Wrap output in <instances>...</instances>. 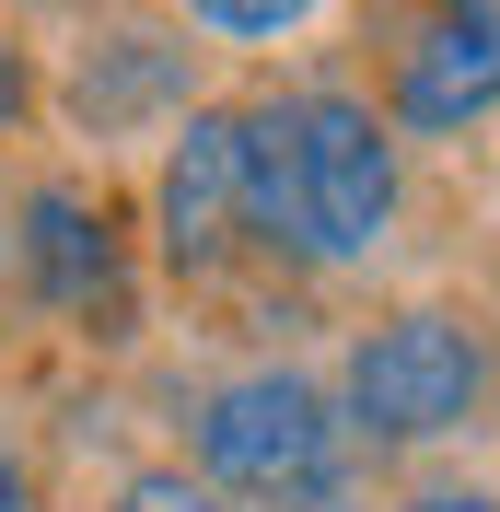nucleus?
I'll return each mask as SVG.
<instances>
[{
    "instance_id": "obj_10",
    "label": "nucleus",
    "mask_w": 500,
    "mask_h": 512,
    "mask_svg": "<svg viewBox=\"0 0 500 512\" xmlns=\"http://www.w3.org/2000/svg\"><path fill=\"white\" fill-rule=\"evenodd\" d=\"M24 105H35V82H24V47L0 35V117H24Z\"/></svg>"
},
{
    "instance_id": "obj_11",
    "label": "nucleus",
    "mask_w": 500,
    "mask_h": 512,
    "mask_svg": "<svg viewBox=\"0 0 500 512\" xmlns=\"http://www.w3.org/2000/svg\"><path fill=\"white\" fill-rule=\"evenodd\" d=\"M407 512H500V501H489V489H419Z\"/></svg>"
},
{
    "instance_id": "obj_6",
    "label": "nucleus",
    "mask_w": 500,
    "mask_h": 512,
    "mask_svg": "<svg viewBox=\"0 0 500 512\" xmlns=\"http://www.w3.org/2000/svg\"><path fill=\"white\" fill-rule=\"evenodd\" d=\"M233 233H245V117H187V140L163 152V256L221 268Z\"/></svg>"
},
{
    "instance_id": "obj_5",
    "label": "nucleus",
    "mask_w": 500,
    "mask_h": 512,
    "mask_svg": "<svg viewBox=\"0 0 500 512\" xmlns=\"http://www.w3.org/2000/svg\"><path fill=\"white\" fill-rule=\"evenodd\" d=\"M500 105V0H431L396 35V128H477Z\"/></svg>"
},
{
    "instance_id": "obj_8",
    "label": "nucleus",
    "mask_w": 500,
    "mask_h": 512,
    "mask_svg": "<svg viewBox=\"0 0 500 512\" xmlns=\"http://www.w3.org/2000/svg\"><path fill=\"white\" fill-rule=\"evenodd\" d=\"M314 0H187L198 35H233V47H268V35H291Z\"/></svg>"
},
{
    "instance_id": "obj_12",
    "label": "nucleus",
    "mask_w": 500,
    "mask_h": 512,
    "mask_svg": "<svg viewBox=\"0 0 500 512\" xmlns=\"http://www.w3.org/2000/svg\"><path fill=\"white\" fill-rule=\"evenodd\" d=\"M0 512H35V489H24V454L0 443Z\"/></svg>"
},
{
    "instance_id": "obj_9",
    "label": "nucleus",
    "mask_w": 500,
    "mask_h": 512,
    "mask_svg": "<svg viewBox=\"0 0 500 512\" xmlns=\"http://www.w3.org/2000/svg\"><path fill=\"white\" fill-rule=\"evenodd\" d=\"M117 512H221V489L187 478V466H140V478L117 489Z\"/></svg>"
},
{
    "instance_id": "obj_3",
    "label": "nucleus",
    "mask_w": 500,
    "mask_h": 512,
    "mask_svg": "<svg viewBox=\"0 0 500 512\" xmlns=\"http://www.w3.org/2000/svg\"><path fill=\"white\" fill-rule=\"evenodd\" d=\"M489 408V338L442 303H407V315L361 326L349 338V373H338V419L349 443H442Z\"/></svg>"
},
{
    "instance_id": "obj_7",
    "label": "nucleus",
    "mask_w": 500,
    "mask_h": 512,
    "mask_svg": "<svg viewBox=\"0 0 500 512\" xmlns=\"http://www.w3.org/2000/svg\"><path fill=\"white\" fill-rule=\"evenodd\" d=\"M175 82H187V70L163 59L152 35H105L94 59H82V117L117 128V117H140V105H175Z\"/></svg>"
},
{
    "instance_id": "obj_4",
    "label": "nucleus",
    "mask_w": 500,
    "mask_h": 512,
    "mask_svg": "<svg viewBox=\"0 0 500 512\" xmlns=\"http://www.w3.org/2000/svg\"><path fill=\"white\" fill-rule=\"evenodd\" d=\"M24 280L47 315L117 338L128 326V245H117V210L94 187H35L24 198Z\"/></svg>"
},
{
    "instance_id": "obj_1",
    "label": "nucleus",
    "mask_w": 500,
    "mask_h": 512,
    "mask_svg": "<svg viewBox=\"0 0 500 512\" xmlns=\"http://www.w3.org/2000/svg\"><path fill=\"white\" fill-rule=\"evenodd\" d=\"M396 222V128L338 82H291L245 105V233L303 268H349Z\"/></svg>"
},
{
    "instance_id": "obj_2",
    "label": "nucleus",
    "mask_w": 500,
    "mask_h": 512,
    "mask_svg": "<svg viewBox=\"0 0 500 512\" xmlns=\"http://www.w3.org/2000/svg\"><path fill=\"white\" fill-rule=\"evenodd\" d=\"M198 478L256 512H338L349 501V419L314 373H233L198 408Z\"/></svg>"
}]
</instances>
